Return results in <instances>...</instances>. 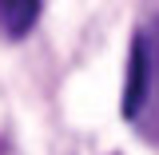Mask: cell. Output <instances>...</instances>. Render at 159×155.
<instances>
[{
  "label": "cell",
  "instance_id": "obj_1",
  "mask_svg": "<svg viewBox=\"0 0 159 155\" xmlns=\"http://www.w3.org/2000/svg\"><path fill=\"white\" fill-rule=\"evenodd\" d=\"M159 80V44L147 32L131 36V56H127V76H123V119H139L143 107L155 99Z\"/></svg>",
  "mask_w": 159,
  "mask_h": 155
},
{
  "label": "cell",
  "instance_id": "obj_2",
  "mask_svg": "<svg viewBox=\"0 0 159 155\" xmlns=\"http://www.w3.org/2000/svg\"><path fill=\"white\" fill-rule=\"evenodd\" d=\"M40 20V0H0V28L8 40H20Z\"/></svg>",
  "mask_w": 159,
  "mask_h": 155
}]
</instances>
